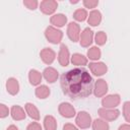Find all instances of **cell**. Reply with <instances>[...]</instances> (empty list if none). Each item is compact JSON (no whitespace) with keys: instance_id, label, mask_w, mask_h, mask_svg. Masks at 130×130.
I'll return each mask as SVG.
<instances>
[{"instance_id":"1","label":"cell","mask_w":130,"mask_h":130,"mask_svg":"<svg viewBox=\"0 0 130 130\" xmlns=\"http://www.w3.org/2000/svg\"><path fill=\"white\" fill-rule=\"evenodd\" d=\"M60 84L64 94L71 100H81L89 96L93 90V80L84 68H74L60 77Z\"/></svg>"},{"instance_id":"2","label":"cell","mask_w":130,"mask_h":130,"mask_svg":"<svg viewBox=\"0 0 130 130\" xmlns=\"http://www.w3.org/2000/svg\"><path fill=\"white\" fill-rule=\"evenodd\" d=\"M45 37H46V39H47L48 42H50L51 44L57 45V44H59L62 41L63 32L60 29H58V28L50 25L45 30Z\"/></svg>"},{"instance_id":"3","label":"cell","mask_w":130,"mask_h":130,"mask_svg":"<svg viewBox=\"0 0 130 130\" xmlns=\"http://www.w3.org/2000/svg\"><path fill=\"white\" fill-rule=\"evenodd\" d=\"M76 125L81 129H87L91 125V117L85 111H80L75 118Z\"/></svg>"},{"instance_id":"4","label":"cell","mask_w":130,"mask_h":130,"mask_svg":"<svg viewBox=\"0 0 130 130\" xmlns=\"http://www.w3.org/2000/svg\"><path fill=\"white\" fill-rule=\"evenodd\" d=\"M120 102H121V98L118 93L109 94L102 100V106L103 108H107V109H115L117 106H119Z\"/></svg>"},{"instance_id":"5","label":"cell","mask_w":130,"mask_h":130,"mask_svg":"<svg viewBox=\"0 0 130 130\" xmlns=\"http://www.w3.org/2000/svg\"><path fill=\"white\" fill-rule=\"evenodd\" d=\"M100 117L106 121H114L120 116V111L117 109H107L101 108L98 111Z\"/></svg>"},{"instance_id":"6","label":"cell","mask_w":130,"mask_h":130,"mask_svg":"<svg viewBox=\"0 0 130 130\" xmlns=\"http://www.w3.org/2000/svg\"><path fill=\"white\" fill-rule=\"evenodd\" d=\"M67 36L73 42L76 43L80 39V26L76 22H70L67 26Z\"/></svg>"},{"instance_id":"7","label":"cell","mask_w":130,"mask_h":130,"mask_svg":"<svg viewBox=\"0 0 130 130\" xmlns=\"http://www.w3.org/2000/svg\"><path fill=\"white\" fill-rule=\"evenodd\" d=\"M92 40H93V31L89 27H85L80 34V39H79L80 46L83 48H87L91 45Z\"/></svg>"},{"instance_id":"8","label":"cell","mask_w":130,"mask_h":130,"mask_svg":"<svg viewBox=\"0 0 130 130\" xmlns=\"http://www.w3.org/2000/svg\"><path fill=\"white\" fill-rule=\"evenodd\" d=\"M57 7H58V3L57 1L54 0H44L40 4V10L47 15L53 14L56 11Z\"/></svg>"},{"instance_id":"9","label":"cell","mask_w":130,"mask_h":130,"mask_svg":"<svg viewBox=\"0 0 130 130\" xmlns=\"http://www.w3.org/2000/svg\"><path fill=\"white\" fill-rule=\"evenodd\" d=\"M58 111H59V114L65 118H72L76 115L75 109L69 103H61L58 107Z\"/></svg>"},{"instance_id":"10","label":"cell","mask_w":130,"mask_h":130,"mask_svg":"<svg viewBox=\"0 0 130 130\" xmlns=\"http://www.w3.org/2000/svg\"><path fill=\"white\" fill-rule=\"evenodd\" d=\"M58 62L63 67L67 66L69 64V62H70L69 50H68L67 46L64 45V44H62L60 46V50H59V54H58Z\"/></svg>"},{"instance_id":"11","label":"cell","mask_w":130,"mask_h":130,"mask_svg":"<svg viewBox=\"0 0 130 130\" xmlns=\"http://www.w3.org/2000/svg\"><path fill=\"white\" fill-rule=\"evenodd\" d=\"M89 70L95 76H102L108 71V66L103 62H91L88 65Z\"/></svg>"},{"instance_id":"12","label":"cell","mask_w":130,"mask_h":130,"mask_svg":"<svg viewBox=\"0 0 130 130\" xmlns=\"http://www.w3.org/2000/svg\"><path fill=\"white\" fill-rule=\"evenodd\" d=\"M108 91V83L105 79H98L94 83L93 87V93L96 98L104 96Z\"/></svg>"},{"instance_id":"13","label":"cell","mask_w":130,"mask_h":130,"mask_svg":"<svg viewBox=\"0 0 130 130\" xmlns=\"http://www.w3.org/2000/svg\"><path fill=\"white\" fill-rule=\"evenodd\" d=\"M40 57L42 59V61L45 64H52L56 58V53L54 52V50H52L51 48H44L41 52H40Z\"/></svg>"},{"instance_id":"14","label":"cell","mask_w":130,"mask_h":130,"mask_svg":"<svg viewBox=\"0 0 130 130\" xmlns=\"http://www.w3.org/2000/svg\"><path fill=\"white\" fill-rule=\"evenodd\" d=\"M43 76L44 78L47 80V82L49 83H54L57 79H58V71L53 68V67H47L45 68V70L43 71Z\"/></svg>"},{"instance_id":"15","label":"cell","mask_w":130,"mask_h":130,"mask_svg":"<svg viewBox=\"0 0 130 130\" xmlns=\"http://www.w3.org/2000/svg\"><path fill=\"white\" fill-rule=\"evenodd\" d=\"M6 89L8 91V93H10L11 95H15L18 93L19 91V83L18 80L14 77H10L7 79L6 81Z\"/></svg>"},{"instance_id":"16","label":"cell","mask_w":130,"mask_h":130,"mask_svg":"<svg viewBox=\"0 0 130 130\" xmlns=\"http://www.w3.org/2000/svg\"><path fill=\"white\" fill-rule=\"evenodd\" d=\"M10 115L12 117L13 120L15 121H20V120H23L25 119V112L24 110L20 107V106H12L11 110H10Z\"/></svg>"},{"instance_id":"17","label":"cell","mask_w":130,"mask_h":130,"mask_svg":"<svg viewBox=\"0 0 130 130\" xmlns=\"http://www.w3.org/2000/svg\"><path fill=\"white\" fill-rule=\"evenodd\" d=\"M24 109H25L26 114H27L32 120H36V121L40 120V112H39L38 108H37L34 104H31V103H26V104L24 105Z\"/></svg>"},{"instance_id":"18","label":"cell","mask_w":130,"mask_h":130,"mask_svg":"<svg viewBox=\"0 0 130 130\" xmlns=\"http://www.w3.org/2000/svg\"><path fill=\"white\" fill-rule=\"evenodd\" d=\"M102 21V13L99 10H92L89 12V16L87 19V22L91 26H98Z\"/></svg>"},{"instance_id":"19","label":"cell","mask_w":130,"mask_h":130,"mask_svg":"<svg viewBox=\"0 0 130 130\" xmlns=\"http://www.w3.org/2000/svg\"><path fill=\"white\" fill-rule=\"evenodd\" d=\"M50 22L51 24L57 26V27H62L66 24L67 22V17L62 14V13H58V14H54L53 16H51L50 18Z\"/></svg>"},{"instance_id":"20","label":"cell","mask_w":130,"mask_h":130,"mask_svg":"<svg viewBox=\"0 0 130 130\" xmlns=\"http://www.w3.org/2000/svg\"><path fill=\"white\" fill-rule=\"evenodd\" d=\"M28 80L31 85H39L42 81V74L36 69H30L28 72Z\"/></svg>"},{"instance_id":"21","label":"cell","mask_w":130,"mask_h":130,"mask_svg":"<svg viewBox=\"0 0 130 130\" xmlns=\"http://www.w3.org/2000/svg\"><path fill=\"white\" fill-rule=\"evenodd\" d=\"M44 127H45V130H57L56 119L51 115H47L44 118Z\"/></svg>"},{"instance_id":"22","label":"cell","mask_w":130,"mask_h":130,"mask_svg":"<svg viewBox=\"0 0 130 130\" xmlns=\"http://www.w3.org/2000/svg\"><path fill=\"white\" fill-rule=\"evenodd\" d=\"M71 62L73 65H76V66H84L87 64V58L82 54L75 53L71 57Z\"/></svg>"},{"instance_id":"23","label":"cell","mask_w":130,"mask_h":130,"mask_svg":"<svg viewBox=\"0 0 130 130\" xmlns=\"http://www.w3.org/2000/svg\"><path fill=\"white\" fill-rule=\"evenodd\" d=\"M36 96L41 100H45L50 95V88L47 85H40L35 90Z\"/></svg>"},{"instance_id":"24","label":"cell","mask_w":130,"mask_h":130,"mask_svg":"<svg viewBox=\"0 0 130 130\" xmlns=\"http://www.w3.org/2000/svg\"><path fill=\"white\" fill-rule=\"evenodd\" d=\"M110 126L108 122L104 119H95L92 122V129L93 130H109Z\"/></svg>"},{"instance_id":"25","label":"cell","mask_w":130,"mask_h":130,"mask_svg":"<svg viewBox=\"0 0 130 130\" xmlns=\"http://www.w3.org/2000/svg\"><path fill=\"white\" fill-rule=\"evenodd\" d=\"M101 55H102V52L98 47H91L87 51V57L90 60H93V61L99 60L101 58Z\"/></svg>"},{"instance_id":"26","label":"cell","mask_w":130,"mask_h":130,"mask_svg":"<svg viewBox=\"0 0 130 130\" xmlns=\"http://www.w3.org/2000/svg\"><path fill=\"white\" fill-rule=\"evenodd\" d=\"M86 17H87V12L85 9H82V8L75 10L73 13V18L77 21H84Z\"/></svg>"},{"instance_id":"27","label":"cell","mask_w":130,"mask_h":130,"mask_svg":"<svg viewBox=\"0 0 130 130\" xmlns=\"http://www.w3.org/2000/svg\"><path fill=\"white\" fill-rule=\"evenodd\" d=\"M94 41H95L96 45H99V46L105 45L106 42H107V35H106V32H105V31H102V30H101V31H98V32L95 34Z\"/></svg>"},{"instance_id":"28","label":"cell","mask_w":130,"mask_h":130,"mask_svg":"<svg viewBox=\"0 0 130 130\" xmlns=\"http://www.w3.org/2000/svg\"><path fill=\"white\" fill-rule=\"evenodd\" d=\"M123 116L126 122L130 123V102L129 101L123 104Z\"/></svg>"},{"instance_id":"29","label":"cell","mask_w":130,"mask_h":130,"mask_svg":"<svg viewBox=\"0 0 130 130\" xmlns=\"http://www.w3.org/2000/svg\"><path fill=\"white\" fill-rule=\"evenodd\" d=\"M38 1H36V0H24L23 1V5L26 7V8H28L29 10H35L36 8H37V6H38Z\"/></svg>"},{"instance_id":"30","label":"cell","mask_w":130,"mask_h":130,"mask_svg":"<svg viewBox=\"0 0 130 130\" xmlns=\"http://www.w3.org/2000/svg\"><path fill=\"white\" fill-rule=\"evenodd\" d=\"M8 113H9V110L8 108L4 105V104H1L0 105V118H5L8 116Z\"/></svg>"},{"instance_id":"31","label":"cell","mask_w":130,"mask_h":130,"mask_svg":"<svg viewBox=\"0 0 130 130\" xmlns=\"http://www.w3.org/2000/svg\"><path fill=\"white\" fill-rule=\"evenodd\" d=\"M26 130H43L41 124H39L38 122H31L27 125Z\"/></svg>"},{"instance_id":"32","label":"cell","mask_w":130,"mask_h":130,"mask_svg":"<svg viewBox=\"0 0 130 130\" xmlns=\"http://www.w3.org/2000/svg\"><path fill=\"white\" fill-rule=\"evenodd\" d=\"M99 1H92V0H84L83 1V5L86 8H94L95 6H98Z\"/></svg>"},{"instance_id":"33","label":"cell","mask_w":130,"mask_h":130,"mask_svg":"<svg viewBox=\"0 0 130 130\" xmlns=\"http://www.w3.org/2000/svg\"><path fill=\"white\" fill-rule=\"evenodd\" d=\"M63 130H78L73 124L71 123H66L64 126H63Z\"/></svg>"},{"instance_id":"34","label":"cell","mask_w":130,"mask_h":130,"mask_svg":"<svg viewBox=\"0 0 130 130\" xmlns=\"http://www.w3.org/2000/svg\"><path fill=\"white\" fill-rule=\"evenodd\" d=\"M118 130H130V124H123L119 127Z\"/></svg>"},{"instance_id":"35","label":"cell","mask_w":130,"mask_h":130,"mask_svg":"<svg viewBox=\"0 0 130 130\" xmlns=\"http://www.w3.org/2000/svg\"><path fill=\"white\" fill-rule=\"evenodd\" d=\"M6 130H18V128L15 125H10V126H8V128Z\"/></svg>"}]
</instances>
